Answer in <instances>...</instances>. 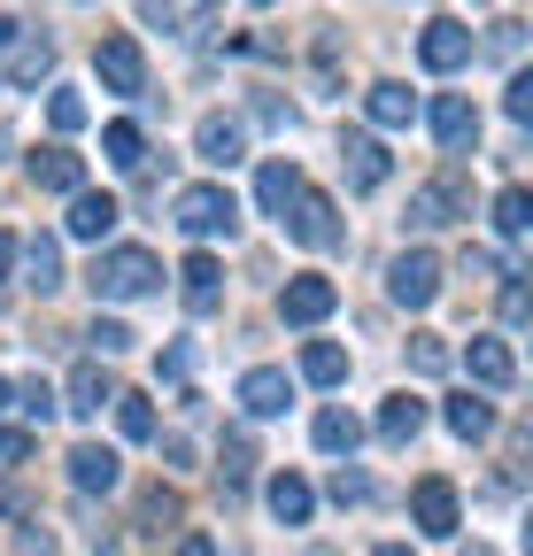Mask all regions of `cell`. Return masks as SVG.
<instances>
[{"label": "cell", "mask_w": 533, "mask_h": 556, "mask_svg": "<svg viewBox=\"0 0 533 556\" xmlns=\"http://www.w3.org/2000/svg\"><path fill=\"white\" fill-rule=\"evenodd\" d=\"M155 255L148 248H109V255H93V270H86V287L101 294V302H140V294H155Z\"/></svg>", "instance_id": "obj_1"}, {"label": "cell", "mask_w": 533, "mask_h": 556, "mask_svg": "<svg viewBox=\"0 0 533 556\" xmlns=\"http://www.w3.org/2000/svg\"><path fill=\"white\" fill-rule=\"evenodd\" d=\"M240 225V201L225 193V186H186L178 193V232L186 240H217V232H232Z\"/></svg>", "instance_id": "obj_2"}, {"label": "cell", "mask_w": 533, "mask_h": 556, "mask_svg": "<svg viewBox=\"0 0 533 556\" xmlns=\"http://www.w3.org/2000/svg\"><path fill=\"white\" fill-rule=\"evenodd\" d=\"M386 294L403 302V309H433V294H441V255H433V248L394 255V270H386Z\"/></svg>", "instance_id": "obj_3"}, {"label": "cell", "mask_w": 533, "mask_h": 556, "mask_svg": "<svg viewBox=\"0 0 533 556\" xmlns=\"http://www.w3.org/2000/svg\"><path fill=\"white\" fill-rule=\"evenodd\" d=\"M279 225H287V240H302V248H332V240H341V217H332V193H309V186L287 201V217H279Z\"/></svg>", "instance_id": "obj_4"}, {"label": "cell", "mask_w": 533, "mask_h": 556, "mask_svg": "<svg viewBox=\"0 0 533 556\" xmlns=\"http://www.w3.org/2000/svg\"><path fill=\"white\" fill-rule=\"evenodd\" d=\"M93 62H101V86H109V93H148V54H140V39L109 31Z\"/></svg>", "instance_id": "obj_5"}, {"label": "cell", "mask_w": 533, "mask_h": 556, "mask_svg": "<svg viewBox=\"0 0 533 556\" xmlns=\"http://www.w3.org/2000/svg\"><path fill=\"white\" fill-rule=\"evenodd\" d=\"M472 47H480V39L464 31L456 16H433V24L418 31V62H426V70H441V78H448V70H464V62H472Z\"/></svg>", "instance_id": "obj_6"}, {"label": "cell", "mask_w": 533, "mask_h": 556, "mask_svg": "<svg viewBox=\"0 0 533 556\" xmlns=\"http://www.w3.org/2000/svg\"><path fill=\"white\" fill-rule=\"evenodd\" d=\"M332 302H341V287H332V278H287L279 317H287V325H317V317H332Z\"/></svg>", "instance_id": "obj_7"}, {"label": "cell", "mask_w": 533, "mask_h": 556, "mask_svg": "<svg viewBox=\"0 0 533 556\" xmlns=\"http://www.w3.org/2000/svg\"><path fill=\"white\" fill-rule=\"evenodd\" d=\"M341 170H348V186H364V193H371V186H386V170H394V155L379 148V139H371V131H348V139H341Z\"/></svg>", "instance_id": "obj_8"}, {"label": "cell", "mask_w": 533, "mask_h": 556, "mask_svg": "<svg viewBox=\"0 0 533 556\" xmlns=\"http://www.w3.org/2000/svg\"><path fill=\"white\" fill-rule=\"evenodd\" d=\"M47 70H54V39H47V31H16L9 62H0V78H9V86H39Z\"/></svg>", "instance_id": "obj_9"}, {"label": "cell", "mask_w": 533, "mask_h": 556, "mask_svg": "<svg viewBox=\"0 0 533 556\" xmlns=\"http://www.w3.org/2000/svg\"><path fill=\"white\" fill-rule=\"evenodd\" d=\"M410 510H418V533L448 541V533H456V486H448V479H418V495H410Z\"/></svg>", "instance_id": "obj_10"}, {"label": "cell", "mask_w": 533, "mask_h": 556, "mask_svg": "<svg viewBox=\"0 0 533 556\" xmlns=\"http://www.w3.org/2000/svg\"><path fill=\"white\" fill-rule=\"evenodd\" d=\"M433 139H441L448 155L472 148V139H480V109L464 101V93H441V101H433Z\"/></svg>", "instance_id": "obj_11"}, {"label": "cell", "mask_w": 533, "mask_h": 556, "mask_svg": "<svg viewBox=\"0 0 533 556\" xmlns=\"http://www.w3.org/2000/svg\"><path fill=\"white\" fill-rule=\"evenodd\" d=\"M116 217H124L116 193H93V186H78V193H71V232H78V240H109V232H116Z\"/></svg>", "instance_id": "obj_12"}, {"label": "cell", "mask_w": 533, "mask_h": 556, "mask_svg": "<svg viewBox=\"0 0 533 556\" xmlns=\"http://www.w3.org/2000/svg\"><path fill=\"white\" fill-rule=\"evenodd\" d=\"M418 433H426V402H418V394H386V402H379V441H386V448H410Z\"/></svg>", "instance_id": "obj_13"}, {"label": "cell", "mask_w": 533, "mask_h": 556, "mask_svg": "<svg viewBox=\"0 0 533 556\" xmlns=\"http://www.w3.org/2000/svg\"><path fill=\"white\" fill-rule=\"evenodd\" d=\"M71 479L86 486V495H109V486L124 479V464H116V448H101V441H78V448H71Z\"/></svg>", "instance_id": "obj_14"}, {"label": "cell", "mask_w": 533, "mask_h": 556, "mask_svg": "<svg viewBox=\"0 0 533 556\" xmlns=\"http://www.w3.org/2000/svg\"><path fill=\"white\" fill-rule=\"evenodd\" d=\"M193 148H202V163H217V170H232V163L248 155V131H240L232 116H202V131H193Z\"/></svg>", "instance_id": "obj_15"}, {"label": "cell", "mask_w": 533, "mask_h": 556, "mask_svg": "<svg viewBox=\"0 0 533 556\" xmlns=\"http://www.w3.org/2000/svg\"><path fill=\"white\" fill-rule=\"evenodd\" d=\"M31 186H47V193H78V186H86V163L54 139V148H39V155H31Z\"/></svg>", "instance_id": "obj_16"}, {"label": "cell", "mask_w": 533, "mask_h": 556, "mask_svg": "<svg viewBox=\"0 0 533 556\" xmlns=\"http://www.w3.org/2000/svg\"><path fill=\"white\" fill-rule=\"evenodd\" d=\"M464 364H472V379H480V387H495V394H503V387L518 379L510 348H503V340H487V332H472V348H464Z\"/></svg>", "instance_id": "obj_17"}, {"label": "cell", "mask_w": 533, "mask_h": 556, "mask_svg": "<svg viewBox=\"0 0 533 556\" xmlns=\"http://www.w3.org/2000/svg\"><path fill=\"white\" fill-rule=\"evenodd\" d=\"M109 402H116V387H109L101 356H93V364H78V371H71V402H62V409H71V417H101Z\"/></svg>", "instance_id": "obj_18"}, {"label": "cell", "mask_w": 533, "mask_h": 556, "mask_svg": "<svg viewBox=\"0 0 533 556\" xmlns=\"http://www.w3.org/2000/svg\"><path fill=\"white\" fill-rule=\"evenodd\" d=\"M287 402H294L287 371H248V379H240V409H248V417H279Z\"/></svg>", "instance_id": "obj_19"}, {"label": "cell", "mask_w": 533, "mask_h": 556, "mask_svg": "<svg viewBox=\"0 0 533 556\" xmlns=\"http://www.w3.org/2000/svg\"><path fill=\"white\" fill-rule=\"evenodd\" d=\"M16 255H24V287H31V294H54V287H62V248H54L47 232H31Z\"/></svg>", "instance_id": "obj_20"}, {"label": "cell", "mask_w": 533, "mask_h": 556, "mask_svg": "<svg viewBox=\"0 0 533 556\" xmlns=\"http://www.w3.org/2000/svg\"><path fill=\"white\" fill-rule=\"evenodd\" d=\"M186 309H217V294H225V263L217 255H186Z\"/></svg>", "instance_id": "obj_21"}, {"label": "cell", "mask_w": 533, "mask_h": 556, "mask_svg": "<svg viewBox=\"0 0 533 556\" xmlns=\"http://www.w3.org/2000/svg\"><path fill=\"white\" fill-rule=\"evenodd\" d=\"M302 193V170L294 163H263L255 170V201H263V217H287V201Z\"/></svg>", "instance_id": "obj_22"}, {"label": "cell", "mask_w": 533, "mask_h": 556, "mask_svg": "<svg viewBox=\"0 0 533 556\" xmlns=\"http://www.w3.org/2000/svg\"><path fill=\"white\" fill-rule=\"evenodd\" d=\"M302 379H309V387H341V379H348V348H341V340H309V348H302Z\"/></svg>", "instance_id": "obj_23"}, {"label": "cell", "mask_w": 533, "mask_h": 556, "mask_svg": "<svg viewBox=\"0 0 533 556\" xmlns=\"http://www.w3.org/2000/svg\"><path fill=\"white\" fill-rule=\"evenodd\" d=\"M309 433H317V448H325V456H348V448L364 441L356 409H341V402H332V409H317V426H309Z\"/></svg>", "instance_id": "obj_24"}, {"label": "cell", "mask_w": 533, "mask_h": 556, "mask_svg": "<svg viewBox=\"0 0 533 556\" xmlns=\"http://www.w3.org/2000/svg\"><path fill=\"white\" fill-rule=\"evenodd\" d=\"M364 109H371V124H386V131L418 116V101H410V86H394V78H379V86L364 93Z\"/></svg>", "instance_id": "obj_25"}, {"label": "cell", "mask_w": 533, "mask_h": 556, "mask_svg": "<svg viewBox=\"0 0 533 556\" xmlns=\"http://www.w3.org/2000/svg\"><path fill=\"white\" fill-rule=\"evenodd\" d=\"M448 433H456V441H487V433H495V409H487L480 394H456V402H448Z\"/></svg>", "instance_id": "obj_26"}, {"label": "cell", "mask_w": 533, "mask_h": 556, "mask_svg": "<svg viewBox=\"0 0 533 556\" xmlns=\"http://www.w3.org/2000/svg\"><path fill=\"white\" fill-rule=\"evenodd\" d=\"M309 503H317V495H309V479H294V471H279V479H271V518H279V526H302V518H309Z\"/></svg>", "instance_id": "obj_27"}, {"label": "cell", "mask_w": 533, "mask_h": 556, "mask_svg": "<svg viewBox=\"0 0 533 556\" xmlns=\"http://www.w3.org/2000/svg\"><path fill=\"white\" fill-rule=\"evenodd\" d=\"M101 148H109V163H116V170H140V163H148L140 124H109V131H101Z\"/></svg>", "instance_id": "obj_28"}, {"label": "cell", "mask_w": 533, "mask_h": 556, "mask_svg": "<svg viewBox=\"0 0 533 556\" xmlns=\"http://www.w3.org/2000/svg\"><path fill=\"white\" fill-rule=\"evenodd\" d=\"M109 409H116V426H124V441H155V402H148V394H116Z\"/></svg>", "instance_id": "obj_29"}, {"label": "cell", "mask_w": 533, "mask_h": 556, "mask_svg": "<svg viewBox=\"0 0 533 556\" xmlns=\"http://www.w3.org/2000/svg\"><path fill=\"white\" fill-rule=\"evenodd\" d=\"M448 208H456V186H426V193H410V225L433 232V225H448Z\"/></svg>", "instance_id": "obj_30"}, {"label": "cell", "mask_w": 533, "mask_h": 556, "mask_svg": "<svg viewBox=\"0 0 533 556\" xmlns=\"http://www.w3.org/2000/svg\"><path fill=\"white\" fill-rule=\"evenodd\" d=\"M525 225H533V201H525V186H503V193H495V232H510V240H518Z\"/></svg>", "instance_id": "obj_31"}, {"label": "cell", "mask_w": 533, "mask_h": 556, "mask_svg": "<svg viewBox=\"0 0 533 556\" xmlns=\"http://www.w3.org/2000/svg\"><path fill=\"white\" fill-rule=\"evenodd\" d=\"M47 124H54V131H78V124H86V101H78L71 86H54V93H47Z\"/></svg>", "instance_id": "obj_32"}, {"label": "cell", "mask_w": 533, "mask_h": 556, "mask_svg": "<svg viewBox=\"0 0 533 556\" xmlns=\"http://www.w3.org/2000/svg\"><path fill=\"white\" fill-rule=\"evenodd\" d=\"M410 371H448V340L441 332H410Z\"/></svg>", "instance_id": "obj_33"}, {"label": "cell", "mask_w": 533, "mask_h": 556, "mask_svg": "<svg viewBox=\"0 0 533 556\" xmlns=\"http://www.w3.org/2000/svg\"><path fill=\"white\" fill-rule=\"evenodd\" d=\"M9 402H24V417H31V426H47V417H54V394H47V379H24V387H9Z\"/></svg>", "instance_id": "obj_34"}, {"label": "cell", "mask_w": 533, "mask_h": 556, "mask_svg": "<svg viewBox=\"0 0 533 556\" xmlns=\"http://www.w3.org/2000/svg\"><path fill=\"white\" fill-rule=\"evenodd\" d=\"M248 464H255V441H248V433H225V486H240Z\"/></svg>", "instance_id": "obj_35"}, {"label": "cell", "mask_w": 533, "mask_h": 556, "mask_svg": "<svg viewBox=\"0 0 533 556\" xmlns=\"http://www.w3.org/2000/svg\"><path fill=\"white\" fill-rule=\"evenodd\" d=\"M86 340H93V356H124V348H131V332H124L116 317H93V332H86Z\"/></svg>", "instance_id": "obj_36"}, {"label": "cell", "mask_w": 533, "mask_h": 556, "mask_svg": "<svg viewBox=\"0 0 533 556\" xmlns=\"http://www.w3.org/2000/svg\"><path fill=\"white\" fill-rule=\"evenodd\" d=\"M525 317H533V294H525V278L510 270L503 278V325H525Z\"/></svg>", "instance_id": "obj_37"}, {"label": "cell", "mask_w": 533, "mask_h": 556, "mask_svg": "<svg viewBox=\"0 0 533 556\" xmlns=\"http://www.w3.org/2000/svg\"><path fill=\"white\" fill-rule=\"evenodd\" d=\"M140 518L163 533V526H178V495H170V486H148V503H140Z\"/></svg>", "instance_id": "obj_38"}, {"label": "cell", "mask_w": 533, "mask_h": 556, "mask_svg": "<svg viewBox=\"0 0 533 556\" xmlns=\"http://www.w3.org/2000/svg\"><path fill=\"white\" fill-rule=\"evenodd\" d=\"M364 495H371L364 471H332V503H364Z\"/></svg>", "instance_id": "obj_39"}, {"label": "cell", "mask_w": 533, "mask_h": 556, "mask_svg": "<svg viewBox=\"0 0 533 556\" xmlns=\"http://www.w3.org/2000/svg\"><path fill=\"white\" fill-rule=\"evenodd\" d=\"M518 39H525V24H518V16H503V24H495V39H487V54H503V62H510V54H518Z\"/></svg>", "instance_id": "obj_40"}, {"label": "cell", "mask_w": 533, "mask_h": 556, "mask_svg": "<svg viewBox=\"0 0 533 556\" xmlns=\"http://www.w3.org/2000/svg\"><path fill=\"white\" fill-rule=\"evenodd\" d=\"M24 456H31V433H0V479H9Z\"/></svg>", "instance_id": "obj_41"}, {"label": "cell", "mask_w": 533, "mask_h": 556, "mask_svg": "<svg viewBox=\"0 0 533 556\" xmlns=\"http://www.w3.org/2000/svg\"><path fill=\"white\" fill-rule=\"evenodd\" d=\"M510 116H518V124H533V78H525V70L510 78Z\"/></svg>", "instance_id": "obj_42"}, {"label": "cell", "mask_w": 533, "mask_h": 556, "mask_svg": "<svg viewBox=\"0 0 533 556\" xmlns=\"http://www.w3.org/2000/svg\"><path fill=\"white\" fill-rule=\"evenodd\" d=\"M16 548H24V556H54V533H47V526H24Z\"/></svg>", "instance_id": "obj_43"}, {"label": "cell", "mask_w": 533, "mask_h": 556, "mask_svg": "<svg viewBox=\"0 0 533 556\" xmlns=\"http://www.w3.org/2000/svg\"><path fill=\"white\" fill-rule=\"evenodd\" d=\"M140 16L163 24V31H178V0H140Z\"/></svg>", "instance_id": "obj_44"}, {"label": "cell", "mask_w": 533, "mask_h": 556, "mask_svg": "<svg viewBox=\"0 0 533 556\" xmlns=\"http://www.w3.org/2000/svg\"><path fill=\"white\" fill-rule=\"evenodd\" d=\"M178 556H217V541H210V533H186V541H178Z\"/></svg>", "instance_id": "obj_45"}, {"label": "cell", "mask_w": 533, "mask_h": 556, "mask_svg": "<svg viewBox=\"0 0 533 556\" xmlns=\"http://www.w3.org/2000/svg\"><path fill=\"white\" fill-rule=\"evenodd\" d=\"M16 31H24L16 16H0V62H9V47H16Z\"/></svg>", "instance_id": "obj_46"}, {"label": "cell", "mask_w": 533, "mask_h": 556, "mask_svg": "<svg viewBox=\"0 0 533 556\" xmlns=\"http://www.w3.org/2000/svg\"><path fill=\"white\" fill-rule=\"evenodd\" d=\"M9 263H16V240H9V232H0V278H9Z\"/></svg>", "instance_id": "obj_47"}, {"label": "cell", "mask_w": 533, "mask_h": 556, "mask_svg": "<svg viewBox=\"0 0 533 556\" xmlns=\"http://www.w3.org/2000/svg\"><path fill=\"white\" fill-rule=\"evenodd\" d=\"M371 556H410V548H403V541H386V548H371Z\"/></svg>", "instance_id": "obj_48"}, {"label": "cell", "mask_w": 533, "mask_h": 556, "mask_svg": "<svg viewBox=\"0 0 533 556\" xmlns=\"http://www.w3.org/2000/svg\"><path fill=\"white\" fill-rule=\"evenodd\" d=\"M456 556H495V548H456Z\"/></svg>", "instance_id": "obj_49"}, {"label": "cell", "mask_w": 533, "mask_h": 556, "mask_svg": "<svg viewBox=\"0 0 533 556\" xmlns=\"http://www.w3.org/2000/svg\"><path fill=\"white\" fill-rule=\"evenodd\" d=\"M0 409H9V379H0Z\"/></svg>", "instance_id": "obj_50"}, {"label": "cell", "mask_w": 533, "mask_h": 556, "mask_svg": "<svg viewBox=\"0 0 533 556\" xmlns=\"http://www.w3.org/2000/svg\"><path fill=\"white\" fill-rule=\"evenodd\" d=\"M255 9H271V0H255Z\"/></svg>", "instance_id": "obj_51"}]
</instances>
